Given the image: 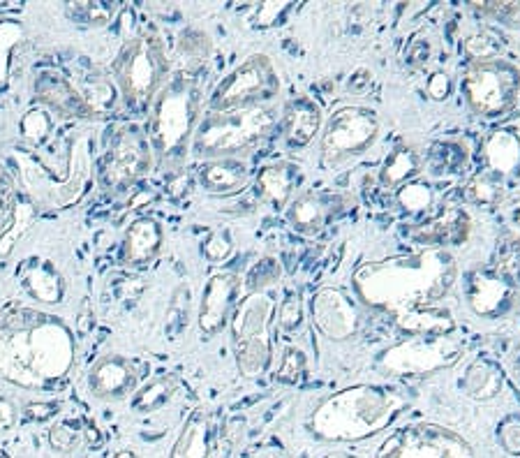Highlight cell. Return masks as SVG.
<instances>
[{"mask_svg": "<svg viewBox=\"0 0 520 458\" xmlns=\"http://www.w3.org/2000/svg\"><path fill=\"white\" fill-rule=\"evenodd\" d=\"M74 366V336L61 317L17 308L0 317V378L14 387L51 391Z\"/></svg>", "mask_w": 520, "mask_h": 458, "instance_id": "6da1fadb", "label": "cell"}, {"mask_svg": "<svg viewBox=\"0 0 520 458\" xmlns=\"http://www.w3.org/2000/svg\"><path fill=\"white\" fill-rule=\"evenodd\" d=\"M456 278L458 262L451 250L423 248L361 264L352 285L363 306L400 315L412 308L435 306L451 292Z\"/></svg>", "mask_w": 520, "mask_h": 458, "instance_id": "7a4b0ae2", "label": "cell"}, {"mask_svg": "<svg viewBox=\"0 0 520 458\" xmlns=\"http://www.w3.org/2000/svg\"><path fill=\"white\" fill-rule=\"evenodd\" d=\"M407 398L393 387L354 384L326 396L312 410L308 431L322 442H361L403 415Z\"/></svg>", "mask_w": 520, "mask_h": 458, "instance_id": "3957f363", "label": "cell"}, {"mask_svg": "<svg viewBox=\"0 0 520 458\" xmlns=\"http://www.w3.org/2000/svg\"><path fill=\"white\" fill-rule=\"evenodd\" d=\"M202 79L197 70H181L169 77L155 95L148 114V142L160 162H178L190 151L192 137L202 121Z\"/></svg>", "mask_w": 520, "mask_h": 458, "instance_id": "277c9868", "label": "cell"}, {"mask_svg": "<svg viewBox=\"0 0 520 458\" xmlns=\"http://www.w3.org/2000/svg\"><path fill=\"white\" fill-rule=\"evenodd\" d=\"M278 125L280 112L276 105L208 112L197 125L190 151L202 160L236 158L271 139Z\"/></svg>", "mask_w": 520, "mask_h": 458, "instance_id": "5b68a950", "label": "cell"}, {"mask_svg": "<svg viewBox=\"0 0 520 458\" xmlns=\"http://www.w3.org/2000/svg\"><path fill=\"white\" fill-rule=\"evenodd\" d=\"M111 75L125 105L135 112L151 109L155 95L169 79V56L165 42L155 33H139L123 44L111 65Z\"/></svg>", "mask_w": 520, "mask_h": 458, "instance_id": "8992f818", "label": "cell"}, {"mask_svg": "<svg viewBox=\"0 0 520 458\" xmlns=\"http://www.w3.org/2000/svg\"><path fill=\"white\" fill-rule=\"evenodd\" d=\"M276 299L269 292L248 294L236 306L232 320L236 366L245 378H257L271 364V322L276 315Z\"/></svg>", "mask_w": 520, "mask_h": 458, "instance_id": "52a82bcc", "label": "cell"}, {"mask_svg": "<svg viewBox=\"0 0 520 458\" xmlns=\"http://www.w3.org/2000/svg\"><path fill=\"white\" fill-rule=\"evenodd\" d=\"M278 93L280 77L276 65L266 54H252L213 88L208 109L229 112V109L273 105Z\"/></svg>", "mask_w": 520, "mask_h": 458, "instance_id": "ba28073f", "label": "cell"}, {"mask_svg": "<svg viewBox=\"0 0 520 458\" xmlns=\"http://www.w3.org/2000/svg\"><path fill=\"white\" fill-rule=\"evenodd\" d=\"M463 95L477 116H504L520 95V68L507 58L472 63L463 75Z\"/></svg>", "mask_w": 520, "mask_h": 458, "instance_id": "9c48e42d", "label": "cell"}, {"mask_svg": "<svg viewBox=\"0 0 520 458\" xmlns=\"http://www.w3.org/2000/svg\"><path fill=\"white\" fill-rule=\"evenodd\" d=\"M456 336H407L380 354V366L398 378H426L456 366L463 359Z\"/></svg>", "mask_w": 520, "mask_h": 458, "instance_id": "30bf717a", "label": "cell"}, {"mask_svg": "<svg viewBox=\"0 0 520 458\" xmlns=\"http://www.w3.org/2000/svg\"><path fill=\"white\" fill-rule=\"evenodd\" d=\"M380 137V116L373 107L366 105H343L329 116L319 153L326 167L343 165V162L363 155Z\"/></svg>", "mask_w": 520, "mask_h": 458, "instance_id": "8fae6325", "label": "cell"}, {"mask_svg": "<svg viewBox=\"0 0 520 458\" xmlns=\"http://www.w3.org/2000/svg\"><path fill=\"white\" fill-rule=\"evenodd\" d=\"M155 165L153 146L148 135L135 123L123 125L111 137L107 151L100 162V183L107 192L128 190L148 176Z\"/></svg>", "mask_w": 520, "mask_h": 458, "instance_id": "7c38bea8", "label": "cell"}, {"mask_svg": "<svg viewBox=\"0 0 520 458\" xmlns=\"http://www.w3.org/2000/svg\"><path fill=\"white\" fill-rule=\"evenodd\" d=\"M375 458H477L470 442L451 428L414 421L386 438Z\"/></svg>", "mask_w": 520, "mask_h": 458, "instance_id": "4fadbf2b", "label": "cell"}, {"mask_svg": "<svg viewBox=\"0 0 520 458\" xmlns=\"http://www.w3.org/2000/svg\"><path fill=\"white\" fill-rule=\"evenodd\" d=\"M310 315L315 329L326 341L343 343L359 334L361 329V310L354 304L352 297L336 287H322L312 294Z\"/></svg>", "mask_w": 520, "mask_h": 458, "instance_id": "5bb4252c", "label": "cell"}, {"mask_svg": "<svg viewBox=\"0 0 520 458\" xmlns=\"http://www.w3.org/2000/svg\"><path fill=\"white\" fill-rule=\"evenodd\" d=\"M349 204H354V199L340 195V192L310 190L289 202L285 209V218L294 232L315 236L322 232L333 218H338Z\"/></svg>", "mask_w": 520, "mask_h": 458, "instance_id": "9a60e30c", "label": "cell"}, {"mask_svg": "<svg viewBox=\"0 0 520 458\" xmlns=\"http://www.w3.org/2000/svg\"><path fill=\"white\" fill-rule=\"evenodd\" d=\"M241 294V278L232 271L213 273L208 278L199 304V331L206 338L218 336L227 327L236 299Z\"/></svg>", "mask_w": 520, "mask_h": 458, "instance_id": "2e32d148", "label": "cell"}, {"mask_svg": "<svg viewBox=\"0 0 520 458\" xmlns=\"http://www.w3.org/2000/svg\"><path fill=\"white\" fill-rule=\"evenodd\" d=\"M467 304L474 315L484 317V320H497L514 308L516 285L500 271H474L467 283Z\"/></svg>", "mask_w": 520, "mask_h": 458, "instance_id": "e0dca14e", "label": "cell"}, {"mask_svg": "<svg viewBox=\"0 0 520 458\" xmlns=\"http://www.w3.org/2000/svg\"><path fill=\"white\" fill-rule=\"evenodd\" d=\"M472 218L460 206H444V209L426 223H421L412 232V239L426 248L449 250V246H460L470 239Z\"/></svg>", "mask_w": 520, "mask_h": 458, "instance_id": "ac0fdd59", "label": "cell"}, {"mask_svg": "<svg viewBox=\"0 0 520 458\" xmlns=\"http://www.w3.org/2000/svg\"><path fill=\"white\" fill-rule=\"evenodd\" d=\"M35 98L49 107L51 112L68 116V118H95L91 109L81 98L77 88L65 77L63 72L54 68L40 70L35 77Z\"/></svg>", "mask_w": 520, "mask_h": 458, "instance_id": "d6986e66", "label": "cell"}, {"mask_svg": "<svg viewBox=\"0 0 520 458\" xmlns=\"http://www.w3.org/2000/svg\"><path fill=\"white\" fill-rule=\"evenodd\" d=\"M137 380V366L130 359L109 354L93 366L91 375H88V389L102 401H121L137 389Z\"/></svg>", "mask_w": 520, "mask_h": 458, "instance_id": "ffe728a7", "label": "cell"}, {"mask_svg": "<svg viewBox=\"0 0 520 458\" xmlns=\"http://www.w3.org/2000/svg\"><path fill=\"white\" fill-rule=\"evenodd\" d=\"M303 179L301 167L289 160H278L271 165H264L255 176V190L257 197L271 209L282 211L287 209L289 202L294 199V192L299 188Z\"/></svg>", "mask_w": 520, "mask_h": 458, "instance_id": "44dd1931", "label": "cell"}, {"mask_svg": "<svg viewBox=\"0 0 520 458\" xmlns=\"http://www.w3.org/2000/svg\"><path fill=\"white\" fill-rule=\"evenodd\" d=\"M70 81L79 91L81 98H84L95 118L107 116L116 109L121 91H118L114 77H109L104 70L91 68V65H81V68L74 70Z\"/></svg>", "mask_w": 520, "mask_h": 458, "instance_id": "7402d4cb", "label": "cell"}, {"mask_svg": "<svg viewBox=\"0 0 520 458\" xmlns=\"http://www.w3.org/2000/svg\"><path fill=\"white\" fill-rule=\"evenodd\" d=\"M282 121V139L292 151H301L310 146L312 139L322 130V109L315 100L299 98L287 107Z\"/></svg>", "mask_w": 520, "mask_h": 458, "instance_id": "603a6c76", "label": "cell"}, {"mask_svg": "<svg viewBox=\"0 0 520 458\" xmlns=\"http://www.w3.org/2000/svg\"><path fill=\"white\" fill-rule=\"evenodd\" d=\"M165 241V229L153 218H137L123 234V262L141 267L155 260Z\"/></svg>", "mask_w": 520, "mask_h": 458, "instance_id": "cb8c5ba5", "label": "cell"}, {"mask_svg": "<svg viewBox=\"0 0 520 458\" xmlns=\"http://www.w3.org/2000/svg\"><path fill=\"white\" fill-rule=\"evenodd\" d=\"M197 176L202 188L211 195H234L250 183V165L239 158L204 160Z\"/></svg>", "mask_w": 520, "mask_h": 458, "instance_id": "d4e9b609", "label": "cell"}, {"mask_svg": "<svg viewBox=\"0 0 520 458\" xmlns=\"http://www.w3.org/2000/svg\"><path fill=\"white\" fill-rule=\"evenodd\" d=\"M481 153H484L486 172L500 176H511L516 174L520 167V137L518 132L502 128L493 130L481 144Z\"/></svg>", "mask_w": 520, "mask_h": 458, "instance_id": "484cf974", "label": "cell"}, {"mask_svg": "<svg viewBox=\"0 0 520 458\" xmlns=\"http://www.w3.org/2000/svg\"><path fill=\"white\" fill-rule=\"evenodd\" d=\"M396 322L407 336H449L456 334L451 310L442 306H421L396 315Z\"/></svg>", "mask_w": 520, "mask_h": 458, "instance_id": "4316f807", "label": "cell"}, {"mask_svg": "<svg viewBox=\"0 0 520 458\" xmlns=\"http://www.w3.org/2000/svg\"><path fill=\"white\" fill-rule=\"evenodd\" d=\"M460 387H463L465 394L474 398V401H493V398L500 396L504 387V373L497 361L488 357H477L465 368Z\"/></svg>", "mask_w": 520, "mask_h": 458, "instance_id": "83f0119b", "label": "cell"}, {"mask_svg": "<svg viewBox=\"0 0 520 458\" xmlns=\"http://www.w3.org/2000/svg\"><path fill=\"white\" fill-rule=\"evenodd\" d=\"M423 167V158L421 153L414 149L410 144L396 146L389 155H386L382 172H380V181L386 190H398L403 188L405 183L414 181L416 176L421 174Z\"/></svg>", "mask_w": 520, "mask_h": 458, "instance_id": "f1b7e54d", "label": "cell"}, {"mask_svg": "<svg viewBox=\"0 0 520 458\" xmlns=\"http://www.w3.org/2000/svg\"><path fill=\"white\" fill-rule=\"evenodd\" d=\"M169 458H211V424L204 410H195L185 421Z\"/></svg>", "mask_w": 520, "mask_h": 458, "instance_id": "f546056e", "label": "cell"}, {"mask_svg": "<svg viewBox=\"0 0 520 458\" xmlns=\"http://www.w3.org/2000/svg\"><path fill=\"white\" fill-rule=\"evenodd\" d=\"M24 287L31 297L44 301V304H58L63 297V280L47 262H33L24 271Z\"/></svg>", "mask_w": 520, "mask_h": 458, "instance_id": "4dcf8cb0", "label": "cell"}, {"mask_svg": "<svg viewBox=\"0 0 520 458\" xmlns=\"http://www.w3.org/2000/svg\"><path fill=\"white\" fill-rule=\"evenodd\" d=\"M460 195L467 204L497 206L504 199V181L490 172H479L465 181Z\"/></svg>", "mask_w": 520, "mask_h": 458, "instance_id": "1f68e13d", "label": "cell"}, {"mask_svg": "<svg viewBox=\"0 0 520 458\" xmlns=\"http://www.w3.org/2000/svg\"><path fill=\"white\" fill-rule=\"evenodd\" d=\"M176 389H178V380L174 375H160V378H153L137 391L135 398H132V410L141 412V415H144V412L160 410L162 405L172 401Z\"/></svg>", "mask_w": 520, "mask_h": 458, "instance_id": "d6a6232c", "label": "cell"}, {"mask_svg": "<svg viewBox=\"0 0 520 458\" xmlns=\"http://www.w3.org/2000/svg\"><path fill=\"white\" fill-rule=\"evenodd\" d=\"M190 297L192 290L188 283H181L174 290L172 299L167 306V317H165V334L167 338H178L188 329L190 322Z\"/></svg>", "mask_w": 520, "mask_h": 458, "instance_id": "836d02e7", "label": "cell"}, {"mask_svg": "<svg viewBox=\"0 0 520 458\" xmlns=\"http://www.w3.org/2000/svg\"><path fill=\"white\" fill-rule=\"evenodd\" d=\"M208 54H211V40L208 35L197 31V28H188L178 38V56L185 61V70H197L199 63H204Z\"/></svg>", "mask_w": 520, "mask_h": 458, "instance_id": "e575fe53", "label": "cell"}, {"mask_svg": "<svg viewBox=\"0 0 520 458\" xmlns=\"http://www.w3.org/2000/svg\"><path fill=\"white\" fill-rule=\"evenodd\" d=\"M463 51L472 63L493 61V58H500L502 38L493 31H486V28L484 31H474L463 40Z\"/></svg>", "mask_w": 520, "mask_h": 458, "instance_id": "d590c367", "label": "cell"}, {"mask_svg": "<svg viewBox=\"0 0 520 458\" xmlns=\"http://www.w3.org/2000/svg\"><path fill=\"white\" fill-rule=\"evenodd\" d=\"M398 204L403 206L407 213L419 216V213H426L430 206L435 204V192L428 183L410 181L405 183L403 188H398Z\"/></svg>", "mask_w": 520, "mask_h": 458, "instance_id": "8d00e7d4", "label": "cell"}, {"mask_svg": "<svg viewBox=\"0 0 520 458\" xmlns=\"http://www.w3.org/2000/svg\"><path fill=\"white\" fill-rule=\"evenodd\" d=\"M280 264L276 257H264V260L255 262L245 276V287H248L250 294L255 292H266L269 287H273L280 280Z\"/></svg>", "mask_w": 520, "mask_h": 458, "instance_id": "74e56055", "label": "cell"}, {"mask_svg": "<svg viewBox=\"0 0 520 458\" xmlns=\"http://www.w3.org/2000/svg\"><path fill=\"white\" fill-rule=\"evenodd\" d=\"M70 19L88 26H107L116 14L114 3H68L65 7Z\"/></svg>", "mask_w": 520, "mask_h": 458, "instance_id": "f35d334b", "label": "cell"}, {"mask_svg": "<svg viewBox=\"0 0 520 458\" xmlns=\"http://www.w3.org/2000/svg\"><path fill=\"white\" fill-rule=\"evenodd\" d=\"M306 368H308L306 352H303L301 347H287L280 359L276 380L282 384H296L303 375H306Z\"/></svg>", "mask_w": 520, "mask_h": 458, "instance_id": "ab89813d", "label": "cell"}, {"mask_svg": "<svg viewBox=\"0 0 520 458\" xmlns=\"http://www.w3.org/2000/svg\"><path fill=\"white\" fill-rule=\"evenodd\" d=\"M467 162V149L458 142H447L442 146H437V151L433 153V167L442 174H453L460 172Z\"/></svg>", "mask_w": 520, "mask_h": 458, "instance_id": "60d3db41", "label": "cell"}, {"mask_svg": "<svg viewBox=\"0 0 520 458\" xmlns=\"http://www.w3.org/2000/svg\"><path fill=\"white\" fill-rule=\"evenodd\" d=\"M14 206H17V190H14V179L3 162H0V234L12 223Z\"/></svg>", "mask_w": 520, "mask_h": 458, "instance_id": "b9f144b4", "label": "cell"}, {"mask_svg": "<svg viewBox=\"0 0 520 458\" xmlns=\"http://www.w3.org/2000/svg\"><path fill=\"white\" fill-rule=\"evenodd\" d=\"M294 10L292 3H262L252 7L250 12V24L257 28H271L282 24L289 17V12Z\"/></svg>", "mask_w": 520, "mask_h": 458, "instance_id": "7bdbcfd3", "label": "cell"}, {"mask_svg": "<svg viewBox=\"0 0 520 458\" xmlns=\"http://www.w3.org/2000/svg\"><path fill=\"white\" fill-rule=\"evenodd\" d=\"M51 125H54V121H51L49 112H44V109H31V112L21 118V135H24L28 142L42 144L44 139L49 137Z\"/></svg>", "mask_w": 520, "mask_h": 458, "instance_id": "ee69618b", "label": "cell"}, {"mask_svg": "<svg viewBox=\"0 0 520 458\" xmlns=\"http://www.w3.org/2000/svg\"><path fill=\"white\" fill-rule=\"evenodd\" d=\"M306 322V308H303V301L296 297V294H289V297L282 301L278 308V324L285 334H296Z\"/></svg>", "mask_w": 520, "mask_h": 458, "instance_id": "f6af8a7d", "label": "cell"}, {"mask_svg": "<svg viewBox=\"0 0 520 458\" xmlns=\"http://www.w3.org/2000/svg\"><path fill=\"white\" fill-rule=\"evenodd\" d=\"M202 253L208 262H225L234 253V239L229 229H215L202 243Z\"/></svg>", "mask_w": 520, "mask_h": 458, "instance_id": "bcb514c9", "label": "cell"}, {"mask_svg": "<svg viewBox=\"0 0 520 458\" xmlns=\"http://www.w3.org/2000/svg\"><path fill=\"white\" fill-rule=\"evenodd\" d=\"M49 445L58 454H70L79 445V428L70 421H61L49 431Z\"/></svg>", "mask_w": 520, "mask_h": 458, "instance_id": "7dc6e473", "label": "cell"}, {"mask_svg": "<svg viewBox=\"0 0 520 458\" xmlns=\"http://www.w3.org/2000/svg\"><path fill=\"white\" fill-rule=\"evenodd\" d=\"M497 438H500L504 452L511 456H520V417L511 415L502 419L500 428H497Z\"/></svg>", "mask_w": 520, "mask_h": 458, "instance_id": "c3c4849f", "label": "cell"}, {"mask_svg": "<svg viewBox=\"0 0 520 458\" xmlns=\"http://www.w3.org/2000/svg\"><path fill=\"white\" fill-rule=\"evenodd\" d=\"M24 412L31 421H49L61 412V405L51 401H37V403H28Z\"/></svg>", "mask_w": 520, "mask_h": 458, "instance_id": "681fc988", "label": "cell"}, {"mask_svg": "<svg viewBox=\"0 0 520 458\" xmlns=\"http://www.w3.org/2000/svg\"><path fill=\"white\" fill-rule=\"evenodd\" d=\"M426 88H428V95L433 100H447L451 95V88H453L451 77L447 75V72H435V75L428 79Z\"/></svg>", "mask_w": 520, "mask_h": 458, "instance_id": "f907efd6", "label": "cell"}, {"mask_svg": "<svg viewBox=\"0 0 520 458\" xmlns=\"http://www.w3.org/2000/svg\"><path fill=\"white\" fill-rule=\"evenodd\" d=\"M430 58V44L426 40H416L410 44V49L405 51V63L410 65V68H423V65L428 63Z\"/></svg>", "mask_w": 520, "mask_h": 458, "instance_id": "816d5d0a", "label": "cell"}, {"mask_svg": "<svg viewBox=\"0 0 520 458\" xmlns=\"http://www.w3.org/2000/svg\"><path fill=\"white\" fill-rule=\"evenodd\" d=\"M474 10L479 14H484V17H497V19H507L511 14L520 10V5L514 3H472Z\"/></svg>", "mask_w": 520, "mask_h": 458, "instance_id": "f5cc1de1", "label": "cell"}, {"mask_svg": "<svg viewBox=\"0 0 520 458\" xmlns=\"http://www.w3.org/2000/svg\"><path fill=\"white\" fill-rule=\"evenodd\" d=\"M370 86H373V72H370L368 68L354 70V75L347 81L349 93H354V95H363Z\"/></svg>", "mask_w": 520, "mask_h": 458, "instance_id": "db71d44e", "label": "cell"}, {"mask_svg": "<svg viewBox=\"0 0 520 458\" xmlns=\"http://www.w3.org/2000/svg\"><path fill=\"white\" fill-rule=\"evenodd\" d=\"M14 426H17V408H14L12 401L0 396V433L10 431Z\"/></svg>", "mask_w": 520, "mask_h": 458, "instance_id": "11a10c76", "label": "cell"}, {"mask_svg": "<svg viewBox=\"0 0 520 458\" xmlns=\"http://www.w3.org/2000/svg\"><path fill=\"white\" fill-rule=\"evenodd\" d=\"M86 320H93V310H91V304H88V301H84V306H81V320H79V334H88V324H86Z\"/></svg>", "mask_w": 520, "mask_h": 458, "instance_id": "9f6ffc18", "label": "cell"}, {"mask_svg": "<svg viewBox=\"0 0 520 458\" xmlns=\"http://www.w3.org/2000/svg\"><path fill=\"white\" fill-rule=\"evenodd\" d=\"M511 229H514L516 236H518V241H520V209L511 213Z\"/></svg>", "mask_w": 520, "mask_h": 458, "instance_id": "6f0895ef", "label": "cell"}, {"mask_svg": "<svg viewBox=\"0 0 520 458\" xmlns=\"http://www.w3.org/2000/svg\"><path fill=\"white\" fill-rule=\"evenodd\" d=\"M114 458H137L135 452H130V449H121V452H116Z\"/></svg>", "mask_w": 520, "mask_h": 458, "instance_id": "680465c9", "label": "cell"}, {"mask_svg": "<svg viewBox=\"0 0 520 458\" xmlns=\"http://www.w3.org/2000/svg\"><path fill=\"white\" fill-rule=\"evenodd\" d=\"M329 458H354V456H349V454H333V456H329Z\"/></svg>", "mask_w": 520, "mask_h": 458, "instance_id": "91938a15", "label": "cell"}, {"mask_svg": "<svg viewBox=\"0 0 520 458\" xmlns=\"http://www.w3.org/2000/svg\"><path fill=\"white\" fill-rule=\"evenodd\" d=\"M514 179H516V181H518V183H520V167H518V169H516V174H514Z\"/></svg>", "mask_w": 520, "mask_h": 458, "instance_id": "94428289", "label": "cell"}, {"mask_svg": "<svg viewBox=\"0 0 520 458\" xmlns=\"http://www.w3.org/2000/svg\"><path fill=\"white\" fill-rule=\"evenodd\" d=\"M518 304H520V294H518Z\"/></svg>", "mask_w": 520, "mask_h": 458, "instance_id": "6125c7cd", "label": "cell"}, {"mask_svg": "<svg viewBox=\"0 0 520 458\" xmlns=\"http://www.w3.org/2000/svg\"><path fill=\"white\" fill-rule=\"evenodd\" d=\"M0 458H3V456H0Z\"/></svg>", "mask_w": 520, "mask_h": 458, "instance_id": "be15d7a7", "label": "cell"}]
</instances>
